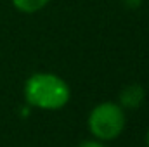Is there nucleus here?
<instances>
[{
  "mask_svg": "<svg viewBox=\"0 0 149 147\" xmlns=\"http://www.w3.org/2000/svg\"><path fill=\"white\" fill-rule=\"evenodd\" d=\"M70 85L54 73H35L24 83V99L31 107L56 111L70 102Z\"/></svg>",
  "mask_w": 149,
  "mask_h": 147,
  "instance_id": "nucleus-1",
  "label": "nucleus"
},
{
  "mask_svg": "<svg viewBox=\"0 0 149 147\" xmlns=\"http://www.w3.org/2000/svg\"><path fill=\"white\" fill-rule=\"evenodd\" d=\"M125 121H127L125 111L120 104L101 102L90 111L87 125H88L90 133L97 140L108 142V140H114L121 135V132L125 128Z\"/></svg>",
  "mask_w": 149,
  "mask_h": 147,
  "instance_id": "nucleus-2",
  "label": "nucleus"
},
{
  "mask_svg": "<svg viewBox=\"0 0 149 147\" xmlns=\"http://www.w3.org/2000/svg\"><path fill=\"white\" fill-rule=\"evenodd\" d=\"M146 99V90L139 83H130L120 92V106L123 109H137Z\"/></svg>",
  "mask_w": 149,
  "mask_h": 147,
  "instance_id": "nucleus-3",
  "label": "nucleus"
},
{
  "mask_svg": "<svg viewBox=\"0 0 149 147\" xmlns=\"http://www.w3.org/2000/svg\"><path fill=\"white\" fill-rule=\"evenodd\" d=\"M10 2L19 12H23V14H35L38 10L45 9L50 0H10Z\"/></svg>",
  "mask_w": 149,
  "mask_h": 147,
  "instance_id": "nucleus-4",
  "label": "nucleus"
},
{
  "mask_svg": "<svg viewBox=\"0 0 149 147\" xmlns=\"http://www.w3.org/2000/svg\"><path fill=\"white\" fill-rule=\"evenodd\" d=\"M78 147H106L101 140H83Z\"/></svg>",
  "mask_w": 149,
  "mask_h": 147,
  "instance_id": "nucleus-5",
  "label": "nucleus"
},
{
  "mask_svg": "<svg viewBox=\"0 0 149 147\" xmlns=\"http://www.w3.org/2000/svg\"><path fill=\"white\" fill-rule=\"evenodd\" d=\"M125 3H127V7H132V9H135V7H139L141 0H125Z\"/></svg>",
  "mask_w": 149,
  "mask_h": 147,
  "instance_id": "nucleus-6",
  "label": "nucleus"
},
{
  "mask_svg": "<svg viewBox=\"0 0 149 147\" xmlns=\"http://www.w3.org/2000/svg\"><path fill=\"white\" fill-rule=\"evenodd\" d=\"M146 146L149 147V130H148V133H146Z\"/></svg>",
  "mask_w": 149,
  "mask_h": 147,
  "instance_id": "nucleus-7",
  "label": "nucleus"
}]
</instances>
